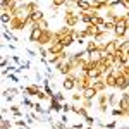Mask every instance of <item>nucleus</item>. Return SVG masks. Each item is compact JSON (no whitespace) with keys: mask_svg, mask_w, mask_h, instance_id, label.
<instances>
[{"mask_svg":"<svg viewBox=\"0 0 129 129\" xmlns=\"http://www.w3.org/2000/svg\"><path fill=\"white\" fill-rule=\"evenodd\" d=\"M62 21H64V24H66V26L76 28V26L81 22V19H79V10H64Z\"/></svg>","mask_w":129,"mask_h":129,"instance_id":"obj_1","label":"nucleus"},{"mask_svg":"<svg viewBox=\"0 0 129 129\" xmlns=\"http://www.w3.org/2000/svg\"><path fill=\"white\" fill-rule=\"evenodd\" d=\"M53 40H55V29H52V28L50 29H43L38 43H35V45H38V47H48L50 43H53Z\"/></svg>","mask_w":129,"mask_h":129,"instance_id":"obj_2","label":"nucleus"},{"mask_svg":"<svg viewBox=\"0 0 129 129\" xmlns=\"http://www.w3.org/2000/svg\"><path fill=\"white\" fill-rule=\"evenodd\" d=\"M53 69L57 71L60 76H69L71 72L74 71V67H72V64L69 62V59H67V60H60V62L55 66V67H53Z\"/></svg>","mask_w":129,"mask_h":129,"instance_id":"obj_3","label":"nucleus"},{"mask_svg":"<svg viewBox=\"0 0 129 129\" xmlns=\"http://www.w3.org/2000/svg\"><path fill=\"white\" fill-rule=\"evenodd\" d=\"M21 91L24 93V95H28V96H36L38 95V91L43 88V84H38V83H31L28 86H19Z\"/></svg>","mask_w":129,"mask_h":129,"instance_id":"obj_4","label":"nucleus"},{"mask_svg":"<svg viewBox=\"0 0 129 129\" xmlns=\"http://www.w3.org/2000/svg\"><path fill=\"white\" fill-rule=\"evenodd\" d=\"M48 52H50V55H60L62 52H66V47H64V43L62 41H59V40H53V43H50L48 47Z\"/></svg>","mask_w":129,"mask_h":129,"instance_id":"obj_5","label":"nucleus"},{"mask_svg":"<svg viewBox=\"0 0 129 129\" xmlns=\"http://www.w3.org/2000/svg\"><path fill=\"white\" fill-rule=\"evenodd\" d=\"M41 33H43V29H41V28H38V24H31V26H29V35H28V40H29L31 43H38Z\"/></svg>","mask_w":129,"mask_h":129,"instance_id":"obj_6","label":"nucleus"},{"mask_svg":"<svg viewBox=\"0 0 129 129\" xmlns=\"http://www.w3.org/2000/svg\"><path fill=\"white\" fill-rule=\"evenodd\" d=\"M127 88H129V78L127 76H124L122 72H120L119 76H117V83H115V89L117 91H127Z\"/></svg>","mask_w":129,"mask_h":129,"instance_id":"obj_7","label":"nucleus"},{"mask_svg":"<svg viewBox=\"0 0 129 129\" xmlns=\"http://www.w3.org/2000/svg\"><path fill=\"white\" fill-rule=\"evenodd\" d=\"M107 96H109V105L110 109H115V107H119V95H117V89H114V91H110L107 93Z\"/></svg>","mask_w":129,"mask_h":129,"instance_id":"obj_8","label":"nucleus"},{"mask_svg":"<svg viewBox=\"0 0 129 129\" xmlns=\"http://www.w3.org/2000/svg\"><path fill=\"white\" fill-rule=\"evenodd\" d=\"M67 4V0H50L48 9L52 12H59V9H64V5Z\"/></svg>","mask_w":129,"mask_h":129,"instance_id":"obj_9","label":"nucleus"},{"mask_svg":"<svg viewBox=\"0 0 129 129\" xmlns=\"http://www.w3.org/2000/svg\"><path fill=\"white\" fill-rule=\"evenodd\" d=\"M84 29L88 33V38H96L100 35V31H102V28L100 26H95V24H88V26H84Z\"/></svg>","mask_w":129,"mask_h":129,"instance_id":"obj_10","label":"nucleus"},{"mask_svg":"<svg viewBox=\"0 0 129 129\" xmlns=\"http://www.w3.org/2000/svg\"><path fill=\"white\" fill-rule=\"evenodd\" d=\"M43 17H47V16H45V12H43L41 9H38L36 12H31V14H29V21H31V24H36V22H38V21H41ZM31 24H29V26H31Z\"/></svg>","mask_w":129,"mask_h":129,"instance_id":"obj_11","label":"nucleus"},{"mask_svg":"<svg viewBox=\"0 0 129 129\" xmlns=\"http://www.w3.org/2000/svg\"><path fill=\"white\" fill-rule=\"evenodd\" d=\"M76 7H78L79 12L91 10V0H76Z\"/></svg>","mask_w":129,"mask_h":129,"instance_id":"obj_12","label":"nucleus"},{"mask_svg":"<svg viewBox=\"0 0 129 129\" xmlns=\"http://www.w3.org/2000/svg\"><path fill=\"white\" fill-rule=\"evenodd\" d=\"M59 41L64 43V47H66V48H71V47H74V45H76V38H74V35H66V36H62Z\"/></svg>","mask_w":129,"mask_h":129,"instance_id":"obj_13","label":"nucleus"},{"mask_svg":"<svg viewBox=\"0 0 129 129\" xmlns=\"http://www.w3.org/2000/svg\"><path fill=\"white\" fill-rule=\"evenodd\" d=\"M93 88L96 89L98 93H103V91H107V83H105V78H100V79L95 81V84H93Z\"/></svg>","mask_w":129,"mask_h":129,"instance_id":"obj_14","label":"nucleus"},{"mask_svg":"<svg viewBox=\"0 0 129 129\" xmlns=\"http://www.w3.org/2000/svg\"><path fill=\"white\" fill-rule=\"evenodd\" d=\"M48 110H50V114H52V112H60V114H62V103H60L59 100H50L48 102Z\"/></svg>","mask_w":129,"mask_h":129,"instance_id":"obj_15","label":"nucleus"},{"mask_svg":"<svg viewBox=\"0 0 129 129\" xmlns=\"http://www.w3.org/2000/svg\"><path fill=\"white\" fill-rule=\"evenodd\" d=\"M107 4H103V2H100V0H91V9L96 10V12H103V10H107Z\"/></svg>","mask_w":129,"mask_h":129,"instance_id":"obj_16","label":"nucleus"},{"mask_svg":"<svg viewBox=\"0 0 129 129\" xmlns=\"http://www.w3.org/2000/svg\"><path fill=\"white\" fill-rule=\"evenodd\" d=\"M83 96H84V98H88V100H96V96H98V91L91 86V88H86L84 91H83Z\"/></svg>","mask_w":129,"mask_h":129,"instance_id":"obj_17","label":"nucleus"},{"mask_svg":"<svg viewBox=\"0 0 129 129\" xmlns=\"http://www.w3.org/2000/svg\"><path fill=\"white\" fill-rule=\"evenodd\" d=\"M86 74H89V76H91V78H93L95 81H96V79H100V78H103V76H105V74H103V71L100 69L98 66H96L95 69H91L89 72H86Z\"/></svg>","mask_w":129,"mask_h":129,"instance_id":"obj_18","label":"nucleus"},{"mask_svg":"<svg viewBox=\"0 0 129 129\" xmlns=\"http://www.w3.org/2000/svg\"><path fill=\"white\" fill-rule=\"evenodd\" d=\"M84 48H86V52H88V53H91L93 50L98 48V41L95 40V38H89V40L86 41V47H84Z\"/></svg>","mask_w":129,"mask_h":129,"instance_id":"obj_19","label":"nucleus"},{"mask_svg":"<svg viewBox=\"0 0 129 129\" xmlns=\"http://www.w3.org/2000/svg\"><path fill=\"white\" fill-rule=\"evenodd\" d=\"M26 9L28 12H36V10L40 9V4H38V0H29V2H26Z\"/></svg>","mask_w":129,"mask_h":129,"instance_id":"obj_20","label":"nucleus"},{"mask_svg":"<svg viewBox=\"0 0 129 129\" xmlns=\"http://www.w3.org/2000/svg\"><path fill=\"white\" fill-rule=\"evenodd\" d=\"M10 114H12L16 119H21V117H24V114H22V110L19 109V105H10Z\"/></svg>","mask_w":129,"mask_h":129,"instance_id":"obj_21","label":"nucleus"},{"mask_svg":"<svg viewBox=\"0 0 129 129\" xmlns=\"http://www.w3.org/2000/svg\"><path fill=\"white\" fill-rule=\"evenodd\" d=\"M110 114H112V117H126L127 114H126V110H122V109H119V107H115V109H110Z\"/></svg>","mask_w":129,"mask_h":129,"instance_id":"obj_22","label":"nucleus"},{"mask_svg":"<svg viewBox=\"0 0 129 129\" xmlns=\"http://www.w3.org/2000/svg\"><path fill=\"white\" fill-rule=\"evenodd\" d=\"M12 14H9V12H2L0 14V21H2V24H5V26H9L10 24V21H12Z\"/></svg>","mask_w":129,"mask_h":129,"instance_id":"obj_23","label":"nucleus"},{"mask_svg":"<svg viewBox=\"0 0 129 129\" xmlns=\"http://www.w3.org/2000/svg\"><path fill=\"white\" fill-rule=\"evenodd\" d=\"M96 103H98V105H107V103H109L107 91H103V93H98V96H96Z\"/></svg>","mask_w":129,"mask_h":129,"instance_id":"obj_24","label":"nucleus"},{"mask_svg":"<svg viewBox=\"0 0 129 129\" xmlns=\"http://www.w3.org/2000/svg\"><path fill=\"white\" fill-rule=\"evenodd\" d=\"M21 105H22V107H26L28 110H33V107H35V103L29 100V96H28V95H26V96H22V100H21Z\"/></svg>","mask_w":129,"mask_h":129,"instance_id":"obj_25","label":"nucleus"},{"mask_svg":"<svg viewBox=\"0 0 129 129\" xmlns=\"http://www.w3.org/2000/svg\"><path fill=\"white\" fill-rule=\"evenodd\" d=\"M83 98H84V96H83V93L78 91V89H74V91H72V95H71V100H72V102H76V103H81Z\"/></svg>","mask_w":129,"mask_h":129,"instance_id":"obj_26","label":"nucleus"},{"mask_svg":"<svg viewBox=\"0 0 129 129\" xmlns=\"http://www.w3.org/2000/svg\"><path fill=\"white\" fill-rule=\"evenodd\" d=\"M12 126H14V122L10 119H7V117H2V122H0V129H12Z\"/></svg>","mask_w":129,"mask_h":129,"instance_id":"obj_27","label":"nucleus"},{"mask_svg":"<svg viewBox=\"0 0 129 129\" xmlns=\"http://www.w3.org/2000/svg\"><path fill=\"white\" fill-rule=\"evenodd\" d=\"M102 29H103V31H110V33H114V29H115V22H114V21H105V24L102 26Z\"/></svg>","mask_w":129,"mask_h":129,"instance_id":"obj_28","label":"nucleus"},{"mask_svg":"<svg viewBox=\"0 0 129 129\" xmlns=\"http://www.w3.org/2000/svg\"><path fill=\"white\" fill-rule=\"evenodd\" d=\"M50 127H52V129H67V127H69V124H66L64 120H59V122H53Z\"/></svg>","mask_w":129,"mask_h":129,"instance_id":"obj_29","label":"nucleus"},{"mask_svg":"<svg viewBox=\"0 0 129 129\" xmlns=\"http://www.w3.org/2000/svg\"><path fill=\"white\" fill-rule=\"evenodd\" d=\"M36 24H38V28H41V29H50V22H48L47 17H43L41 21H38Z\"/></svg>","mask_w":129,"mask_h":129,"instance_id":"obj_30","label":"nucleus"},{"mask_svg":"<svg viewBox=\"0 0 129 129\" xmlns=\"http://www.w3.org/2000/svg\"><path fill=\"white\" fill-rule=\"evenodd\" d=\"M47 60H48V66H53V67H55V66L60 62V57H59V55H50Z\"/></svg>","mask_w":129,"mask_h":129,"instance_id":"obj_31","label":"nucleus"},{"mask_svg":"<svg viewBox=\"0 0 129 129\" xmlns=\"http://www.w3.org/2000/svg\"><path fill=\"white\" fill-rule=\"evenodd\" d=\"M93 102H95V100H88V98H83V102H81V105H83L84 109L91 110V109H93Z\"/></svg>","mask_w":129,"mask_h":129,"instance_id":"obj_32","label":"nucleus"},{"mask_svg":"<svg viewBox=\"0 0 129 129\" xmlns=\"http://www.w3.org/2000/svg\"><path fill=\"white\" fill-rule=\"evenodd\" d=\"M4 100H5L7 103H12V102H14V95H10L9 89H4Z\"/></svg>","mask_w":129,"mask_h":129,"instance_id":"obj_33","label":"nucleus"},{"mask_svg":"<svg viewBox=\"0 0 129 129\" xmlns=\"http://www.w3.org/2000/svg\"><path fill=\"white\" fill-rule=\"evenodd\" d=\"M53 100H59L60 103H66V96H64V93H62V91H55Z\"/></svg>","mask_w":129,"mask_h":129,"instance_id":"obj_34","label":"nucleus"},{"mask_svg":"<svg viewBox=\"0 0 129 129\" xmlns=\"http://www.w3.org/2000/svg\"><path fill=\"white\" fill-rule=\"evenodd\" d=\"M26 53H28V55H29L31 59H36V57H38V50H33V48H28V47H26Z\"/></svg>","mask_w":129,"mask_h":129,"instance_id":"obj_35","label":"nucleus"},{"mask_svg":"<svg viewBox=\"0 0 129 129\" xmlns=\"http://www.w3.org/2000/svg\"><path fill=\"white\" fill-rule=\"evenodd\" d=\"M9 64H10V57H9V55H4V57H2V62H0L2 69H4V67H7Z\"/></svg>","mask_w":129,"mask_h":129,"instance_id":"obj_36","label":"nucleus"},{"mask_svg":"<svg viewBox=\"0 0 129 129\" xmlns=\"http://www.w3.org/2000/svg\"><path fill=\"white\" fill-rule=\"evenodd\" d=\"M10 60H12V62H14V64H16V66H21V64H22V62H24V60L21 59L19 55H10Z\"/></svg>","mask_w":129,"mask_h":129,"instance_id":"obj_37","label":"nucleus"},{"mask_svg":"<svg viewBox=\"0 0 129 129\" xmlns=\"http://www.w3.org/2000/svg\"><path fill=\"white\" fill-rule=\"evenodd\" d=\"M84 122H86V124H88V126H93V124H95V122H96V117H91V115H86V117H84Z\"/></svg>","mask_w":129,"mask_h":129,"instance_id":"obj_38","label":"nucleus"},{"mask_svg":"<svg viewBox=\"0 0 129 129\" xmlns=\"http://www.w3.org/2000/svg\"><path fill=\"white\" fill-rule=\"evenodd\" d=\"M7 78H9L12 83H19V74H16V72H10Z\"/></svg>","mask_w":129,"mask_h":129,"instance_id":"obj_39","label":"nucleus"},{"mask_svg":"<svg viewBox=\"0 0 129 129\" xmlns=\"http://www.w3.org/2000/svg\"><path fill=\"white\" fill-rule=\"evenodd\" d=\"M35 79H36V83H38V84H43V76H41L40 71H36V76H35Z\"/></svg>","mask_w":129,"mask_h":129,"instance_id":"obj_40","label":"nucleus"},{"mask_svg":"<svg viewBox=\"0 0 129 129\" xmlns=\"http://www.w3.org/2000/svg\"><path fill=\"white\" fill-rule=\"evenodd\" d=\"M62 112H64V114L71 112V103H67V102H66V103H62Z\"/></svg>","mask_w":129,"mask_h":129,"instance_id":"obj_41","label":"nucleus"},{"mask_svg":"<svg viewBox=\"0 0 129 129\" xmlns=\"http://www.w3.org/2000/svg\"><path fill=\"white\" fill-rule=\"evenodd\" d=\"M105 127H107V129H117L119 126H117L115 120H112V122H109V124H105Z\"/></svg>","mask_w":129,"mask_h":129,"instance_id":"obj_42","label":"nucleus"},{"mask_svg":"<svg viewBox=\"0 0 129 129\" xmlns=\"http://www.w3.org/2000/svg\"><path fill=\"white\" fill-rule=\"evenodd\" d=\"M19 67H21V69H22V71L29 69V67H31V62H29V60H26V62H22V64H21Z\"/></svg>","mask_w":129,"mask_h":129,"instance_id":"obj_43","label":"nucleus"},{"mask_svg":"<svg viewBox=\"0 0 129 129\" xmlns=\"http://www.w3.org/2000/svg\"><path fill=\"white\" fill-rule=\"evenodd\" d=\"M72 129H84V124L83 122H76V124H71Z\"/></svg>","mask_w":129,"mask_h":129,"instance_id":"obj_44","label":"nucleus"},{"mask_svg":"<svg viewBox=\"0 0 129 129\" xmlns=\"http://www.w3.org/2000/svg\"><path fill=\"white\" fill-rule=\"evenodd\" d=\"M60 120H64L66 124H69V117H67V114H64V112H62V115H60Z\"/></svg>","mask_w":129,"mask_h":129,"instance_id":"obj_45","label":"nucleus"},{"mask_svg":"<svg viewBox=\"0 0 129 129\" xmlns=\"http://www.w3.org/2000/svg\"><path fill=\"white\" fill-rule=\"evenodd\" d=\"M7 48H9L10 52H16V48H17V47H16L14 43H7Z\"/></svg>","mask_w":129,"mask_h":129,"instance_id":"obj_46","label":"nucleus"},{"mask_svg":"<svg viewBox=\"0 0 129 129\" xmlns=\"http://www.w3.org/2000/svg\"><path fill=\"white\" fill-rule=\"evenodd\" d=\"M100 2H103V4H107V5H109V4L112 2V0H100Z\"/></svg>","mask_w":129,"mask_h":129,"instance_id":"obj_47","label":"nucleus"},{"mask_svg":"<svg viewBox=\"0 0 129 129\" xmlns=\"http://www.w3.org/2000/svg\"><path fill=\"white\" fill-rule=\"evenodd\" d=\"M21 4H26V2H29V0H19Z\"/></svg>","mask_w":129,"mask_h":129,"instance_id":"obj_48","label":"nucleus"},{"mask_svg":"<svg viewBox=\"0 0 129 129\" xmlns=\"http://www.w3.org/2000/svg\"><path fill=\"white\" fill-rule=\"evenodd\" d=\"M95 129H103V127H95Z\"/></svg>","mask_w":129,"mask_h":129,"instance_id":"obj_49","label":"nucleus"},{"mask_svg":"<svg viewBox=\"0 0 129 129\" xmlns=\"http://www.w3.org/2000/svg\"><path fill=\"white\" fill-rule=\"evenodd\" d=\"M127 57H129V52H127Z\"/></svg>","mask_w":129,"mask_h":129,"instance_id":"obj_50","label":"nucleus"},{"mask_svg":"<svg viewBox=\"0 0 129 129\" xmlns=\"http://www.w3.org/2000/svg\"><path fill=\"white\" fill-rule=\"evenodd\" d=\"M127 93H129V88H127Z\"/></svg>","mask_w":129,"mask_h":129,"instance_id":"obj_51","label":"nucleus"}]
</instances>
